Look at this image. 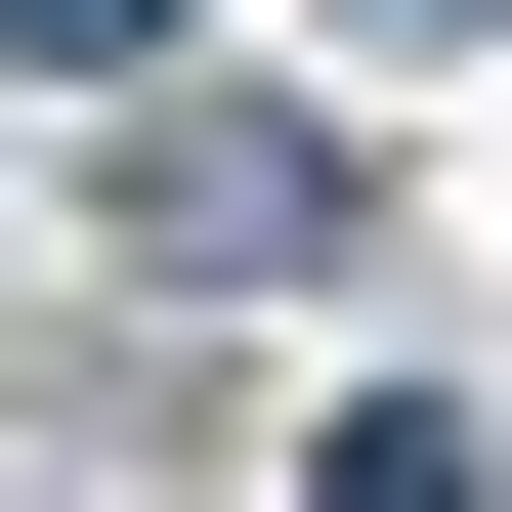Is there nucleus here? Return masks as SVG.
<instances>
[{"mask_svg":"<svg viewBox=\"0 0 512 512\" xmlns=\"http://www.w3.org/2000/svg\"><path fill=\"white\" fill-rule=\"evenodd\" d=\"M128 214H171V256H384V171H342V128H171Z\"/></svg>","mask_w":512,"mask_h":512,"instance_id":"f257e3e1","label":"nucleus"},{"mask_svg":"<svg viewBox=\"0 0 512 512\" xmlns=\"http://www.w3.org/2000/svg\"><path fill=\"white\" fill-rule=\"evenodd\" d=\"M128 43H171V0H0V86H128Z\"/></svg>","mask_w":512,"mask_h":512,"instance_id":"7ed1b4c3","label":"nucleus"},{"mask_svg":"<svg viewBox=\"0 0 512 512\" xmlns=\"http://www.w3.org/2000/svg\"><path fill=\"white\" fill-rule=\"evenodd\" d=\"M342 43H470V0H342Z\"/></svg>","mask_w":512,"mask_h":512,"instance_id":"20e7f679","label":"nucleus"},{"mask_svg":"<svg viewBox=\"0 0 512 512\" xmlns=\"http://www.w3.org/2000/svg\"><path fill=\"white\" fill-rule=\"evenodd\" d=\"M299 512H512V427H470V384H342V427H299Z\"/></svg>","mask_w":512,"mask_h":512,"instance_id":"f03ea898","label":"nucleus"}]
</instances>
